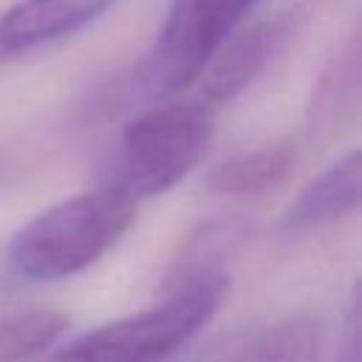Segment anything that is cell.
Segmentation results:
<instances>
[{
	"label": "cell",
	"instance_id": "obj_1",
	"mask_svg": "<svg viewBox=\"0 0 362 362\" xmlns=\"http://www.w3.org/2000/svg\"><path fill=\"white\" fill-rule=\"evenodd\" d=\"M139 201L119 184L62 198L6 243V266L28 283H57L74 277L107 255L136 221Z\"/></svg>",
	"mask_w": 362,
	"mask_h": 362
},
{
	"label": "cell",
	"instance_id": "obj_2",
	"mask_svg": "<svg viewBox=\"0 0 362 362\" xmlns=\"http://www.w3.org/2000/svg\"><path fill=\"white\" fill-rule=\"evenodd\" d=\"M226 291V274L173 286L161 303L105 322L40 362H164L215 317Z\"/></svg>",
	"mask_w": 362,
	"mask_h": 362
},
{
	"label": "cell",
	"instance_id": "obj_3",
	"mask_svg": "<svg viewBox=\"0 0 362 362\" xmlns=\"http://www.w3.org/2000/svg\"><path fill=\"white\" fill-rule=\"evenodd\" d=\"M215 136V107L198 99H164L133 116L119 136V187L139 198L173 189L204 158Z\"/></svg>",
	"mask_w": 362,
	"mask_h": 362
},
{
	"label": "cell",
	"instance_id": "obj_4",
	"mask_svg": "<svg viewBox=\"0 0 362 362\" xmlns=\"http://www.w3.org/2000/svg\"><path fill=\"white\" fill-rule=\"evenodd\" d=\"M257 0H173L136 85L147 96L189 88Z\"/></svg>",
	"mask_w": 362,
	"mask_h": 362
},
{
	"label": "cell",
	"instance_id": "obj_5",
	"mask_svg": "<svg viewBox=\"0 0 362 362\" xmlns=\"http://www.w3.org/2000/svg\"><path fill=\"white\" fill-rule=\"evenodd\" d=\"M300 23L303 17L294 8H286L235 31L198 76L201 99L209 102L212 107L238 99L288 48V42L300 31Z\"/></svg>",
	"mask_w": 362,
	"mask_h": 362
},
{
	"label": "cell",
	"instance_id": "obj_6",
	"mask_svg": "<svg viewBox=\"0 0 362 362\" xmlns=\"http://www.w3.org/2000/svg\"><path fill=\"white\" fill-rule=\"evenodd\" d=\"M122 0H17L0 14V62L28 57L51 42H59Z\"/></svg>",
	"mask_w": 362,
	"mask_h": 362
},
{
	"label": "cell",
	"instance_id": "obj_7",
	"mask_svg": "<svg viewBox=\"0 0 362 362\" xmlns=\"http://www.w3.org/2000/svg\"><path fill=\"white\" fill-rule=\"evenodd\" d=\"M320 337L314 317H288L223 339L201 362H317Z\"/></svg>",
	"mask_w": 362,
	"mask_h": 362
},
{
	"label": "cell",
	"instance_id": "obj_8",
	"mask_svg": "<svg viewBox=\"0 0 362 362\" xmlns=\"http://www.w3.org/2000/svg\"><path fill=\"white\" fill-rule=\"evenodd\" d=\"M359 150L339 156L328 170H322L311 184L300 189V195L283 212V229L288 235L308 232L325 223H334L351 215L359 204Z\"/></svg>",
	"mask_w": 362,
	"mask_h": 362
},
{
	"label": "cell",
	"instance_id": "obj_9",
	"mask_svg": "<svg viewBox=\"0 0 362 362\" xmlns=\"http://www.w3.org/2000/svg\"><path fill=\"white\" fill-rule=\"evenodd\" d=\"M294 164H297L294 141H272L255 150H240L209 170L206 189L212 195H229V198L266 195L291 175Z\"/></svg>",
	"mask_w": 362,
	"mask_h": 362
},
{
	"label": "cell",
	"instance_id": "obj_10",
	"mask_svg": "<svg viewBox=\"0 0 362 362\" xmlns=\"http://www.w3.org/2000/svg\"><path fill=\"white\" fill-rule=\"evenodd\" d=\"M252 238V223L246 218H215L201 223L195 232L187 235L170 272L164 277V291L198 277L226 274L223 263L240 252V246Z\"/></svg>",
	"mask_w": 362,
	"mask_h": 362
},
{
	"label": "cell",
	"instance_id": "obj_11",
	"mask_svg": "<svg viewBox=\"0 0 362 362\" xmlns=\"http://www.w3.org/2000/svg\"><path fill=\"white\" fill-rule=\"evenodd\" d=\"M356 88H359V48H356V34H351V40L320 74L308 107V139L334 133L356 110Z\"/></svg>",
	"mask_w": 362,
	"mask_h": 362
},
{
	"label": "cell",
	"instance_id": "obj_12",
	"mask_svg": "<svg viewBox=\"0 0 362 362\" xmlns=\"http://www.w3.org/2000/svg\"><path fill=\"white\" fill-rule=\"evenodd\" d=\"M71 320L54 308H28L0 320V362H28L48 354Z\"/></svg>",
	"mask_w": 362,
	"mask_h": 362
},
{
	"label": "cell",
	"instance_id": "obj_13",
	"mask_svg": "<svg viewBox=\"0 0 362 362\" xmlns=\"http://www.w3.org/2000/svg\"><path fill=\"white\" fill-rule=\"evenodd\" d=\"M359 297L351 294L348 314H345V339L339 342V362H359Z\"/></svg>",
	"mask_w": 362,
	"mask_h": 362
}]
</instances>
